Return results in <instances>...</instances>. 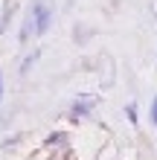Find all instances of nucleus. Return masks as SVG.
<instances>
[{
    "label": "nucleus",
    "mask_w": 157,
    "mask_h": 160,
    "mask_svg": "<svg viewBox=\"0 0 157 160\" xmlns=\"http://www.w3.org/2000/svg\"><path fill=\"white\" fill-rule=\"evenodd\" d=\"M151 122H154V125H157V99L151 102Z\"/></svg>",
    "instance_id": "obj_5"
},
{
    "label": "nucleus",
    "mask_w": 157,
    "mask_h": 160,
    "mask_svg": "<svg viewBox=\"0 0 157 160\" xmlns=\"http://www.w3.org/2000/svg\"><path fill=\"white\" fill-rule=\"evenodd\" d=\"M96 96H79L76 102H73V111H70V114H73V119H79V117H87L90 114V111H93V105H96Z\"/></svg>",
    "instance_id": "obj_2"
},
{
    "label": "nucleus",
    "mask_w": 157,
    "mask_h": 160,
    "mask_svg": "<svg viewBox=\"0 0 157 160\" xmlns=\"http://www.w3.org/2000/svg\"><path fill=\"white\" fill-rule=\"evenodd\" d=\"M0 93H3V76H0Z\"/></svg>",
    "instance_id": "obj_6"
},
{
    "label": "nucleus",
    "mask_w": 157,
    "mask_h": 160,
    "mask_svg": "<svg viewBox=\"0 0 157 160\" xmlns=\"http://www.w3.org/2000/svg\"><path fill=\"white\" fill-rule=\"evenodd\" d=\"M32 18H35V35H44L50 29V21H52V12L47 3H41V0H35L32 3Z\"/></svg>",
    "instance_id": "obj_1"
},
{
    "label": "nucleus",
    "mask_w": 157,
    "mask_h": 160,
    "mask_svg": "<svg viewBox=\"0 0 157 160\" xmlns=\"http://www.w3.org/2000/svg\"><path fill=\"white\" fill-rule=\"evenodd\" d=\"M35 58H38V52H32V55H29V58H26V61H23V67H21V73H26V70H29V64H35Z\"/></svg>",
    "instance_id": "obj_3"
},
{
    "label": "nucleus",
    "mask_w": 157,
    "mask_h": 160,
    "mask_svg": "<svg viewBox=\"0 0 157 160\" xmlns=\"http://www.w3.org/2000/svg\"><path fill=\"white\" fill-rule=\"evenodd\" d=\"M125 114H128V119H131V122H137V111H134V105H128Z\"/></svg>",
    "instance_id": "obj_4"
}]
</instances>
